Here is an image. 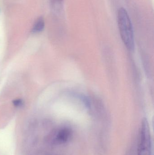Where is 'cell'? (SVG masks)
<instances>
[{"instance_id":"6da1fadb","label":"cell","mask_w":154,"mask_h":155,"mask_svg":"<svg viewBox=\"0 0 154 155\" xmlns=\"http://www.w3.org/2000/svg\"><path fill=\"white\" fill-rule=\"evenodd\" d=\"M117 20L120 36L124 44L128 50L133 51L135 42L133 25L128 13L124 7L118 9Z\"/></svg>"},{"instance_id":"7a4b0ae2","label":"cell","mask_w":154,"mask_h":155,"mask_svg":"<svg viewBox=\"0 0 154 155\" xmlns=\"http://www.w3.org/2000/svg\"><path fill=\"white\" fill-rule=\"evenodd\" d=\"M152 143L149 124L146 118L142 121L137 155H151Z\"/></svg>"},{"instance_id":"3957f363","label":"cell","mask_w":154,"mask_h":155,"mask_svg":"<svg viewBox=\"0 0 154 155\" xmlns=\"http://www.w3.org/2000/svg\"><path fill=\"white\" fill-rule=\"evenodd\" d=\"M72 135L71 130L68 127H61L53 131L47 137V141L52 145L66 143L70 139Z\"/></svg>"},{"instance_id":"277c9868","label":"cell","mask_w":154,"mask_h":155,"mask_svg":"<svg viewBox=\"0 0 154 155\" xmlns=\"http://www.w3.org/2000/svg\"><path fill=\"white\" fill-rule=\"evenodd\" d=\"M44 28V21L43 18L40 17L37 19L33 27L32 31L33 33H39L42 31Z\"/></svg>"},{"instance_id":"5b68a950","label":"cell","mask_w":154,"mask_h":155,"mask_svg":"<svg viewBox=\"0 0 154 155\" xmlns=\"http://www.w3.org/2000/svg\"><path fill=\"white\" fill-rule=\"evenodd\" d=\"M51 3L54 8L60 7L62 3L63 0H50Z\"/></svg>"},{"instance_id":"8992f818","label":"cell","mask_w":154,"mask_h":155,"mask_svg":"<svg viewBox=\"0 0 154 155\" xmlns=\"http://www.w3.org/2000/svg\"><path fill=\"white\" fill-rule=\"evenodd\" d=\"M14 104V106L16 107H21L23 105V102L22 100L21 99H18L16 100H14V102H13Z\"/></svg>"}]
</instances>
